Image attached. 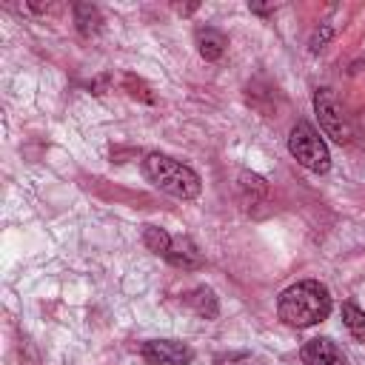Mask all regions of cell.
Wrapping results in <instances>:
<instances>
[{"label":"cell","mask_w":365,"mask_h":365,"mask_svg":"<svg viewBox=\"0 0 365 365\" xmlns=\"http://www.w3.org/2000/svg\"><path fill=\"white\" fill-rule=\"evenodd\" d=\"M342 322H345V328L354 334V339L365 342V311H362V308H356L354 302H345V305H342Z\"/></svg>","instance_id":"obj_10"},{"label":"cell","mask_w":365,"mask_h":365,"mask_svg":"<svg viewBox=\"0 0 365 365\" xmlns=\"http://www.w3.org/2000/svg\"><path fill=\"white\" fill-rule=\"evenodd\" d=\"M143 171L160 191H165L177 200H194L202 188L194 168H188V165H182V163H177L174 157H165V154H148L145 163H143Z\"/></svg>","instance_id":"obj_2"},{"label":"cell","mask_w":365,"mask_h":365,"mask_svg":"<svg viewBox=\"0 0 365 365\" xmlns=\"http://www.w3.org/2000/svg\"><path fill=\"white\" fill-rule=\"evenodd\" d=\"M302 362L305 365H348L339 345L328 336H314L302 345Z\"/></svg>","instance_id":"obj_6"},{"label":"cell","mask_w":365,"mask_h":365,"mask_svg":"<svg viewBox=\"0 0 365 365\" xmlns=\"http://www.w3.org/2000/svg\"><path fill=\"white\" fill-rule=\"evenodd\" d=\"M214 365H259L251 354H237V351H231V354H220L217 359H214Z\"/></svg>","instance_id":"obj_13"},{"label":"cell","mask_w":365,"mask_h":365,"mask_svg":"<svg viewBox=\"0 0 365 365\" xmlns=\"http://www.w3.org/2000/svg\"><path fill=\"white\" fill-rule=\"evenodd\" d=\"M288 151L294 154V160L299 165H305L308 171H317V174H325L331 168V157H328V145L322 143V137L314 131V125L308 123H297L291 128V137H288Z\"/></svg>","instance_id":"obj_3"},{"label":"cell","mask_w":365,"mask_h":365,"mask_svg":"<svg viewBox=\"0 0 365 365\" xmlns=\"http://www.w3.org/2000/svg\"><path fill=\"white\" fill-rule=\"evenodd\" d=\"M143 242H145V248L148 251H154V254H168L171 251V237H168V231H163V228H157V225H148L145 228V234H143Z\"/></svg>","instance_id":"obj_11"},{"label":"cell","mask_w":365,"mask_h":365,"mask_svg":"<svg viewBox=\"0 0 365 365\" xmlns=\"http://www.w3.org/2000/svg\"><path fill=\"white\" fill-rule=\"evenodd\" d=\"M314 108H317L319 125L325 128L328 137H334L336 143H348V140H351L348 120H345V114H342L336 97H334L328 88H317V94H314Z\"/></svg>","instance_id":"obj_4"},{"label":"cell","mask_w":365,"mask_h":365,"mask_svg":"<svg viewBox=\"0 0 365 365\" xmlns=\"http://www.w3.org/2000/svg\"><path fill=\"white\" fill-rule=\"evenodd\" d=\"M328 37H331V26H322V31H317V34H314L311 48H314V51H319V48L325 46V40H328Z\"/></svg>","instance_id":"obj_14"},{"label":"cell","mask_w":365,"mask_h":365,"mask_svg":"<svg viewBox=\"0 0 365 365\" xmlns=\"http://www.w3.org/2000/svg\"><path fill=\"white\" fill-rule=\"evenodd\" d=\"M185 302H188L200 317H205V319H214V317H217V297H214L211 288H194V291L185 297Z\"/></svg>","instance_id":"obj_9"},{"label":"cell","mask_w":365,"mask_h":365,"mask_svg":"<svg viewBox=\"0 0 365 365\" xmlns=\"http://www.w3.org/2000/svg\"><path fill=\"white\" fill-rule=\"evenodd\" d=\"M225 34L217 31V29H197V51L205 57V60H220L222 51H225Z\"/></svg>","instance_id":"obj_8"},{"label":"cell","mask_w":365,"mask_h":365,"mask_svg":"<svg viewBox=\"0 0 365 365\" xmlns=\"http://www.w3.org/2000/svg\"><path fill=\"white\" fill-rule=\"evenodd\" d=\"M279 319L294 328H308L322 322L331 314V294L317 279H302L291 288H285L277 299Z\"/></svg>","instance_id":"obj_1"},{"label":"cell","mask_w":365,"mask_h":365,"mask_svg":"<svg viewBox=\"0 0 365 365\" xmlns=\"http://www.w3.org/2000/svg\"><path fill=\"white\" fill-rule=\"evenodd\" d=\"M143 359L148 365H188L194 359V351L174 339H151L143 345Z\"/></svg>","instance_id":"obj_5"},{"label":"cell","mask_w":365,"mask_h":365,"mask_svg":"<svg viewBox=\"0 0 365 365\" xmlns=\"http://www.w3.org/2000/svg\"><path fill=\"white\" fill-rule=\"evenodd\" d=\"M165 259L177 268H200L202 265V254L197 251V245L188 237H180L171 242V251L165 254Z\"/></svg>","instance_id":"obj_7"},{"label":"cell","mask_w":365,"mask_h":365,"mask_svg":"<svg viewBox=\"0 0 365 365\" xmlns=\"http://www.w3.org/2000/svg\"><path fill=\"white\" fill-rule=\"evenodd\" d=\"M251 11H257V14H265V11H271V6H251Z\"/></svg>","instance_id":"obj_15"},{"label":"cell","mask_w":365,"mask_h":365,"mask_svg":"<svg viewBox=\"0 0 365 365\" xmlns=\"http://www.w3.org/2000/svg\"><path fill=\"white\" fill-rule=\"evenodd\" d=\"M74 11H77V23H80V31H83V34L97 31V26H100V14H97V9H94V6L80 3Z\"/></svg>","instance_id":"obj_12"}]
</instances>
